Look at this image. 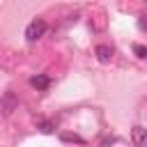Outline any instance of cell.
Segmentation results:
<instances>
[{
    "mask_svg": "<svg viewBox=\"0 0 147 147\" xmlns=\"http://www.w3.org/2000/svg\"><path fill=\"white\" fill-rule=\"evenodd\" d=\"M30 85L37 87V90H46V87L51 85V78H48V76H32V78H30Z\"/></svg>",
    "mask_w": 147,
    "mask_h": 147,
    "instance_id": "obj_5",
    "label": "cell"
},
{
    "mask_svg": "<svg viewBox=\"0 0 147 147\" xmlns=\"http://www.w3.org/2000/svg\"><path fill=\"white\" fill-rule=\"evenodd\" d=\"M16 108H18V99H16V94H14L11 90H7V92L2 94V115L9 117Z\"/></svg>",
    "mask_w": 147,
    "mask_h": 147,
    "instance_id": "obj_2",
    "label": "cell"
},
{
    "mask_svg": "<svg viewBox=\"0 0 147 147\" xmlns=\"http://www.w3.org/2000/svg\"><path fill=\"white\" fill-rule=\"evenodd\" d=\"M145 2H147V0H145Z\"/></svg>",
    "mask_w": 147,
    "mask_h": 147,
    "instance_id": "obj_10",
    "label": "cell"
},
{
    "mask_svg": "<svg viewBox=\"0 0 147 147\" xmlns=\"http://www.w3.org/2000/svg\"><path fill=\"white\" fill-rule=\"evenodd\" d=\"M133 53H136L138 57H142V60H147V48H145V46H140V44H136V46H133Z\"/></svg>",
    "mask_w": 147,
    "mask_h": 147,
    "instance_id": "obj_6",
    "label": "cell"
},
{
    "mask_svg": "<svg viewBox=\"0 0 147 147\" xmlns=\"http://www.w3.org/2000/svg\"><path fill=\"white\" fill-rule=\"evenodd\" d=\"M44 32H46V23H44L41 18H34V21H30V23H28V28H25V39L32 44V41L41 39V37H44Z\"/></svg>",
    "mask_w": 147,
    "mask_h": 147,
    "instance_id": "obj_1",
    "label": "cell"
},
{
    "mask_svg": "<svg viewBox=\"0 0 147 147\" xmlns=\"http://www.w3.org/2000/svg\"><path fill=\"white\" fill-rule=\"evenodd\" d=\"M138 25H140V30H147V21H145V18H142V21H140Z\"/></svg>",
    "mask_w": 147,
    "mask_h": 147,
    "instance_id": "obj_9",
    "label": "cell"
},
{
    "mask_svg": "<svg viewBox=\"0 0 147 147\" xmlns=\"http://www.w3.org/2000/svg\"><path fill=\"white\" fill-rule=\"evenodd\" d=\"M39 129H41L44 133H51V131H53V126H51L48 122H41V124H39Z\"/></svg>",
    "mask_w": 147,
    "mask_h": 147,
    "instance_id": "obj_7",
    "label": "cell"
},
{
    "mask_svg": "<svg viewBox=\"0 0 147 147\" xmlns=\"http://www.w3.org/2000/svg\"><path fill=\"white\" fill-rule=\"evenodd\" d=\"M131 138H133V145H136V147H147V129L136 126V129L131 131Z\"/></svg>",
    "mask_w": 147,
    "mask_h": 147,
    "instance_id": "obj_3",
    "label": "cell"
},
{
    "mask_svg": "<svg viewBox=\"0 0 147 147\" xmlns=\"http://www.w3.org/2000/svg\"><path fill=\"white\" fill-rule=\"evenodd\" d=\"M94 53H96V60L99 62H110V57H113V48L106 46V44H99L94 48Z\"/></svg>",
    "mask_w": 147,
    "mask_h": 147,
    "instance_id": "obj_4",
    "label": "cell"
},
{
    "mask_svg": "<svg viewBox=\"0 0 147 147\" xmlns=\"http://www.w3.org/2000/svg\"><path fill=\"white\" fill-rule=\"evenodd\" d=\"M62 138H64V140H74V142H83V138H78V136H69V133L62 136Z\"/></svg>",
    "mask_w": 147,
    "mask_h": 147,
    "instance_id": "obj_8",
    "label": "cell"
}]
</instances>
